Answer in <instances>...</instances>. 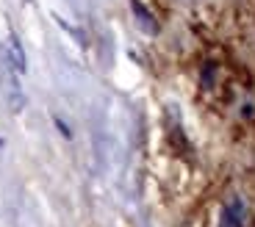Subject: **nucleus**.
<instances>
[{
	"label": "nucleus",
	"mask_w": 255,
	"mask_h": 227,
	"mask_svg": "<svg viewBox=\"0 0 255 227\" xmlns=\"http://www.w3.org/2000/svg\"><path fill=\"white\" fill-rule=\"evenodd\" d=\"M6 50H8V56H11L14 67H17L19 72H25V53H22V47H19L17 36H8V44H6Z\"/></svg>",
	"instance_id": "nucleus-3"
},
{
	"label": "nucleus",
	"mask_w": 255,
	"mask_h": 227,
	"mask_svg": "<svg viewBox=\"0 0 255 227\" xmlns=\"http://www.w3.org/2000/svg\"><path fill=\"white\" fill-rule=\"evenodd\" d=\"M133 11H136V17H139V25L144 28V31L155 33V22H153V17H150V11H147L144 6H141L139 0H133Z\"/></svg>",
	"instance_id": "nucleus-4"
},
{
	"label": "nucleus",
	"mask_w": 255,
	"mask_h": 227,
	"mask_svg": "<svg viewBox=\"0 0 255 227\" xmlns=\"http://www.w3.org/2000/svg\"><path fill=\"white\" fill-rule=\"evenodd\" d=\"M0 97L6 100V106L14 114H19L25 108V92L19 86V70L14 67L8 50L0 44Z\"/></svg>",
	"instance_id": "nucleus-1"
},
{
	"label": "nucleus",
	"mask_w": 255,
	"mask_h": 227,
	"mask_svg": "<svg viewBox=\"0 0 255 227\" xmlns=\"http://www.w3.org/2000/svg\"><path fill=\"white\" fill-rule=\"evenodd\" d=\"M222 227H244V205L239 197H233V200L225 205L222 211Z\"/></svg>",
	"instance_id": "nucleus-2"
}]
</instances>
